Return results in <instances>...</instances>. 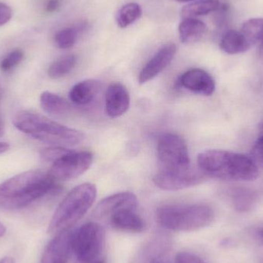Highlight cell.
<instances>
[{
	"label": "cell",
	"mask_w": 263,
	"mask_h": 263,
	"mask_svg": "<svg viewBox=\"0 0 263 263\" xmlns=\"http://www.w3.org/2000/svg\"><path fill=\"white\" fill-rule=\"evenodd\" d=\"M59 188L49 173L25 172L0 183V207L20 210Z\"/></svg>",
	"instance_id": "1"
},
{
	"label": "cell",
	"mask_w": 263,
	"mask_h": 263,
	"mask_svg": "<svg viewBox=\"0 0 263 263\" xmlns=\"http://www.w3.org/2000/svg\"><path fill=\"white\" fill-rule=\"evenodd\" d=\"M198 167L207 177L232 181H253L259 176V166L250 156L221 149L199 153Z\"/></svg>",
	"instance_id": "2"
},
{
	"label": "cell",
	"mask_w": 263,
	"mask_h": 263,
	"mask_svg": "<svg viewBox=\"0 0 263 263\" xmlns=\"http://www.w3.org/2000/svg\"><path fill=\"white\" fill-rule=\"evenodd\" d=\"M13 124L28 136L54 146H73L84 139L81 132L63 126L37 112H18L14 118Z\"/></svg>",
	"instance_id": "3"
},
{
	"label": "cell",
	"mask_w": 263,
	"mask_h": 263,
	"mask_svg": "<svg viewBox=\"0 0 263 263\" xmlns=\"http://www.w3.org/2000/svg\"><path fill=\"white\" fill-rule=\"evenodd\" d=\"M214 219V210L205 204H170L156 212L158 223L174 232L197 231L211 225Z\"/></svg>",
	"instance_id": "4"
},
{
	"label": "cell",
	"mask_w": 263,
	"mask_h": 263,
	"mask_svg": "<svg viewBox=\"0 0 263 263\" xmlns=\"http://www.w3.org/2000/svg\"><path fill=\"white\" fill-rule=\"evenodd\" d=\"M97 196V187L89 182L72 189L57 207L49 223L48 233L57 234L70 230L89 211Z\"/></svg>",
	"instance_id": "5"
},
{
	"label": "cell",
	"mask_w": 263,
	"mask_h": 263,
	"mask_svg": "<svg viewBox=\"0 0 263 263\" xmlns=\"http://www.w3.org/2000/svg\"><path fill=\"white\" fill-rule=\"evenodd\" d=\"M72 252L80 263H106L104 228L96 222L83 224L73 232Z\"/></svg>",
	"instance_id": "6"
},
{
	"label": "cell",
	"mask_w": 263,
	"mask_h": 263,
	"mask_svg": "<svg viewBox=\"0 0 263 263\" xmlns=\"http://www.w3.org/2000/svg\"><path fill=\"white\" fill-rule=\"evenodd\" d=\"M157 156L160 170L177 171L191 165L185 140L175 133H165L159 137Z\"/></svg>",
	"instance_id": "7"
},
{
	"label": "cell",
	"mask_w": 263,
	"mask_h": 263,
	"mask_svg": "<svg viewBox=\"0 0 263 263\" xmlns=\"http://www.w3.org/2000/svg\"><path fill=\"white\" fill-rule=\"evenodd\" d=\"M93 162V155L88 151L68 149L52 162L49 174L55 181L76 179L86 173Z\"/></svg>",
	"instance_id": "8"
},
{
	"label": "cell",
	"mask_w": 263,
	"mask_h": 263,
	"mask_svg": "<svg viewBox=\"0 0 263 263\" xmlns=\"http://www.w3.org/2000/svg\"><path fill=\"white\" fill-rule=\"evenodd\" d=\"M207 176L200 168L190 165L188 168L177 171L159 170L153 177V182L161 190L177 191L199 185Z\"/></svg>",
	"instance_id": "9"
},
{
	"label": "cell",
	"mask_w": 263,
	"mask_h": 263,
	"mask_svg": "<svg viewBox=\"0 0 263 263\" xmlns=\"http://www.w3.org/2000/svg\"><path fill=\"white\" fill-rule=\"evenodd\" d=\"M138 199L133 193L123 192L100 201L93 212L94 217L107 221L112 215L124 210H137Z\"/></svg>",
	"instance_id": "10"
},
{
	"label": "cell",
	"mask_w": 263,
	"mask_h": 263,
	"mask_svg": "<svg viewBox=\"0 0 263 263\" xmlns=\"http://www.w3.org/2000/svg\"><path fill=\"white\" fill-rule=\"evenodd\" d=\"M73 232L57 233L45 249L41 263H68L72 252Z\"/></svg>",
	"instance_id": "11"
},
{
	"label": "cell",
	"mask_w": 263,
	"mask_h": 263,
	"mask_svg": "<svg viewBox=\"0 0 263 263\" xmlns=\"http://www.w3.org/2000/svg\"><path fill=\"white\" fill-rule=\"evenodd\" d=\"M176 53V46L173 43H168L162 46L144 66L138 77L140 84L157 77L171 63Z\"/></svg>",
	"instance_id": "12"
},
{
	"label": "cell",
	"mask_w": 263,
	"mask_h": 263,
	"mask_svg": "<svg viewBox=\"0 0 263 263\" xmlns=\"http://www.w3.org/2000/svg\"><path fill=\"white\" fill-rule=\"evenodd\" d=\"M179 84L188 90L199 95H213L216 83L213 77L203 69H193L184 72L179 78Z\"/></svg>",
	"instance_id": "13"
},
{
	"label": "cell",
	"mask_w": 263,
	"mask_h": 263,
	"mask_svg": "<svg viewBox=\"0 0 263 263\" xmlns=\"http://www.w3.org/2000/svg\"><path fill=\"white\" fill-rule=\"evenodd\" d=\"M130 97L127 89L120 83H112L106 93V111L111 118H117L127 112Z\"/></svg>",
	"instance_id": "14"
},
{
	"label": "cell",
	"mask_w": 263,
	"mask_h": 263,
	"mask_svg": "<svg viewBox=\"0 0 263 263\" xmlns=\"http://www.w3.org/2000/svg\"><path fill=\"white\" fill-rule=\"evenodd\" d=\"M107 221L112 229L124 233H142L145 227V221L134 210H122L111 216Z\"/></svg>",
	"instance_id": "15"
},
{
	"label": "cell",
	"mask_w": 263,
	"mask_h": 263,
	"mask_svg": "<svg viewBox=\"0 0 263 263\" xmlns=\"http://www.w3.org/2000/svg\"><path fill=\"white\" fill-rule=\"evenodd\" d=\"M219 46L226 53L235 55L247 52L253 46L242 31L231 29L222 35Z\"/></svg>",
	"instance_id": "16"
},
{
	"label": "cell",
	"mask_w": 263,
	"mask_h": 263,
	"mask_svg": "<svg viewBox=\"0 0 263 263\" xmlns=\"http://www.w3.org/2000/svg\"><path fill=\"white\" fill-rule=\"evenodd\" d=\"M100 89V83L93 80H84L76 84L69 91V100L79 106L89 104Z\"/></svg>",
	"instance_id": "17"
},
{
	"label": "cell",
	"mask_w": 263,
	"mask_h": 263,
	"mask_svg": "<svg viewBox=\"0 0 263 263\" xmlns=\"http://www.w3.org/2000/svg\"><path fill=\"white\" fill-rule=\"evenodd\" d=\"M40 104L45 112L55 117H66L72 112V106L57 94L44 92L40 97Z\"/></svg>",
	"instance_id": "18"
},
{
	"label": "cell",
	"mask_w": 263,
	"mask_h": 263,
	"mask_svg": "<svg viewBox=\"0 0 263 263\" xmlns=\"http://www.w3.org/2000/svg\"><path fill=\"white\" fill-rule=\"evenodd\" d=\"M205 32V23L196 18H184L179 26V39L184 44L196 43Z\"/></svg>",
	"instance_id": "19"
},
{
	"label": "cell",
	"mask_w": 263,
	"mask_h": 263,
	"mask_svg": "<svg viewBox=\"0 0 263 263\" xmlns=\"http://www.w3.org/2000/svg\"><path fill=\"white\" fill-rule=\"evenodd\" d=\"M230 199L235 210L245 213L255 206L258 196L253 190L240 187L233 189L230 191Z\"/></svg>",
	"instance_id": "20"
},
{
	"label": "cell",
	"mask_w": 263,
	"mask_h": 263,
	"mask_svg": "<svg viewBox=\"0 0 263 263\" xmlns=\"http://www.w3.org/2000/svg\"><path fill=\"white\" fill-rule=\"evenodd\" d=\"M222 4L219 0H198L184 6L181 11L182 18H196L216 12Z\"/></svg>",
	"instance_id": "21"
},
{
	"label": "cell",
	"mask_w": 263,
	"mask_h": 263,
	"mask_svg": "<svg viewBox=\"0 0 263 263\" xmlns=\"http://www.w3.org/2000/svg\"><path fill=\"white\" fill-rule=\"evenodd\" d=\"M142 15V8L136 3H129L120 8L117 12V25L122 29L128 27Z\"/></svg>",
	"instance_id": "22"
},
{
	"label": "cell",
	"mask_w": 263,
	"mask_h": 263,
	"mask_svg": "<svg viewBox=\"0 0 263 263\" xmlns=\"http://www.w3.org/2000/svg\"><path fill=\"white\" fill-rule=\"evenodd\" d=\"M85 29L83 23L72 27L65 28L57 32L55 36V42L60 49H66L72 47L78 38L79 34Z\"/></svg>",
	"instance_id": "23"
},
{
	"label": "cell",
	"mask_w": 263,
	"mask_h": 263,
	"mask_svg": "<svg viewBox=\"0 0 263 263\" xmlns=\"http://www.w3.org/2000/svg\"><path fill=\"white\" fill-rule=\"evenodd\" d=\"M75 55H67L54 62L48 70V75L52 79H59L67 75L77 64Z\"/></svg>",
	"instance_id": "24"
},
{
	"label": "cell",
	"mask_w": 263,
	"mask_h": 263,
	"mask_svg": "<svg viewBox=\"0 0 263 263\" xmlns=\"http://www.w3.org/2000/svg\"><path fill=\"white\" fill-rule=\"evenodd\" d=\"M242 32L252 46L263 44V18H250L242 25Z\"/></svg>",
	"instance_id": "25"
},
{
	"label": "cell",
	"mask_w": 263,
	"mask_h": 263,
	"mask_svg": "<svg viewBox=\"0 0 263 263\" xmlns=\"http://www.w3.org/2000/svg\"><path fill=\"white\" fill-rule=\"evenodd\" d=\"M23 59V52L21 49H15L4 57L0 63V68L3 72H9L18 66Z\"/></svg>",
	"instance_id": "26"
},
{
	"label": "cell",
	"mask_w": 263,
	"mask_h": 263,
	"mask_svg": "<svg viewBox=\"0 0 263 263\" xmlns=\"http://www.w3.org/2000/svg\"><path fill=\"white\" fill-rule=\"evenodd\" d=\"M251 158L258 166L263 167V135L255 142Z\"/></svg>",
	"instance_id": "27"
},
{
	"label": "cell",
	"mask_w": 263,
	"mask_h": 263,
	"mask_svg": "<svg viewBox=\"0 0 263 263\" xmlns=\"http://www.w3.org/2000/svg\"><path fill=\"white\" fill-rule=\"evenodd\" d=\"M175 263H206L203 259H201L199 256L188 253V252H182L178 253L176 257Z\"/></svg>",
	"instance_id": "28"
},
{
	"label": "cell",
	"mask_w": 263,
	"mask_h": 263,
	"mask_svg": "<svg viewBox=\"0 0 263 263\" xmlns=\"http://www.w3.org/2000/svg\"><path fill=\"white\" fill-rule=\"evenodd\" d=\"M12 9L8 5L0 3V26L7 23L12 18Z\"/></svg>",
	"instance_id": "29"
},
{
	"label": "cell",
	"mask_w": 263,
	"mask_h": 263,
	"mask_svg": "<svg viewBox=\"0 0 263 263\" xmlns=\"http://www.w3.org/2000/svg\"><path fill=\"white\" fill-rule=\"evenodd\" d=\"M61 4L60 0H49L46 5V10L49 12H55Z\"/></svg>",
	"instance_id": "30"
},
{
	"label": "cell",
	"mask_w": 263,
	"mask_h": 263,
	"mask_svg": "<svg viewBox=\"0 0 263 263\" xmlns=\"http://www.w3.org/2000/svg\"><path fill=\"white\" fill-rule=\"evenodd\" d=\"M9 148V143H7V142H0V154L6 153Z\"/></svg>",
	"instance_id": "31"
},
{
	"label": "cell",
	"mask_w": 263,
	"mask_h": 263,
	"mask_svg": "<svg viewBox=\"0 0 263 263\" xmlns=\"http://www.w3.org/2000/svg\"><path fill=\"white\" fill-rule=\"evenodd\" d=\"M5 133V123L3 116L0 114V137L3 136Z\"/></svg>",
	"instance_id": "32"
},
{
	"label": "cell",
	"mask_w": 263,
	"mask_h": 263,
	"mask_svg": "<svg viewBox=\"0 0 263 263\" xmlns=\"http://www.w3.org/2000/svg\"><path fill=\"white\" fill-rule=\"evenodd\" d=\"M0 263H15L13 258L6 256V257L0 259Z\"/></svg>",
	"instance_id": "33"
},
{
	"label": "cell",
	"mask_w": 263,
	"mask_h": 263,
	"mask_svg": "<svg viewBox=\"0 0 263 263\" xmlns=\"http://www.w3.org/2000/svg\"><path fill=\"white\" fill-rule=\"evenodd\" d=\"M6 233V227L0 222V238L3 237V236H5Z\"/></svg>",
	"instance_id": "34"
},
{
	"label": "cell",
	"mask_w": 263,
	"mask_h": 263,
	"mask_svg": "<svg viewBox=\"0 0 263 263\" xmlns=\"http://www.w3.org/2000/svg\"><path fill=\"white\" fill-rule=\"evenodd\" d=\"M3 87L1 86V84H0V100L3 98Z\"/></svg>",
	"instance_id": "35"
},
{
	"label": "cell",
	"mask_w": 263,
	"mask_h": 263,
	"mask_svg": "<svg viewBox=\"0 0 263 263\" xmlns=\"http://www.w3.org/2000/svg\"><path fill=\"white\" fill-rule=\"evenodd\" d=\"M179 3H188V2L195 1V0H176Z\"/></svg>",
	"instance_id": "36"
},
{
	"label": "cell",
	"mask_w": 263,
	"mask_h": 263,
	"mask_svg": "<svg viewBox=\"0 0 263 263\" xmlns=\"http://www.w3.org/2000/svg\"><path fill=\"white\" fill-rule=\"evenodd\" d=\"M148 263H163L160 262V261L157 260V259H152L151 261H149Z\"/></svg>",
	"instance_id": "37"
},
{
	"label": "cell",
	"mask_w": 263,
	"mask_h": 263,
	"mask_svg": "<svg viewBox=\"0 0 263 263\" xmlns=\"http://www.w3.org/2000/svg\"><path fill=\"white\" fill-rule=\"evenodd\" d=\"M259 234H260V236H262L263 239V228L261 229L260 231H259Z\"/></svg>",
	"instance_id": "38"
},
{
	"label": "cell",
	"mask_w": 263,
	"mask_h": 263,
	"mask_svg": "<svg viewBox=\"0 0 263 263\" xmlns=\"http://www.w3.org/2000/svg\"><path fill=\"white\" fill-rule=\"evenodd\" d=\"M261 52L263 54V44L261 45Z\"/></svg>",
	"instance_id": "39"
}]
</instances>
